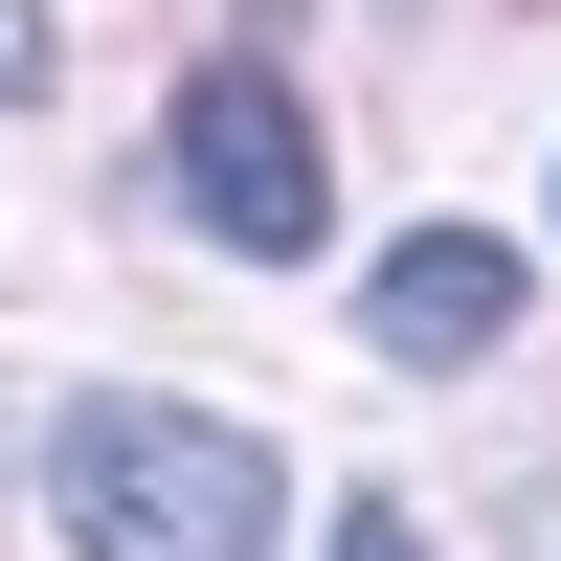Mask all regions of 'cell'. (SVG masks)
I'll list each match as a JSON object with an SVG mask.
<instances>
[{
	"label": "cell",
	"instance_id": "cell-1",
	"mask_svg": "<svg viewBox=\"0 0 561 561\" xmlns=\"http://www.w3.org/2000/svg\"><path fill=\"white\" fill-rule=\"evenodd\" d=\"M45 517L90 561H270V449L225 427V404H158V382H90L68 427H45Z\"/></svg>",
	"mask_w": 561,
	"mask_h": 561
},
{
	"label": "cell",
	"instance_id": "cell-2",
	"mask_svg": "<svg viewBox=\"0 0 561 561\" xmlns=\"http://www.w3.org/2000/svg\"><path fill=\"white\" fill-rule=\"evenodd\" d=\"M180 203H203L248 270H293L314 225H337V180H314V113H293L270 68H203V90H180Z\"/></svg>",
	"mask_w": 561,
	"mask_h": 561
},
{
	"label": "cell",
	"instance_id": "cell-3",
	"mask_svg": "<svg viewBox=\"0 0 561 561\" xmlns=\"http://www.w3.org/2000/svg\"><path fill=\"white\" fill-rule=\"evenodd\" d=\"M359 314H382V359H494L517 337V248H494V225H404Z\"/></svg>",
	"mask_w": 561,
	"mask_h": 561
},
{
	"label": "cell",
	"instance_id": "cell-4",
	"mask_svg": "<svg viewBox=\"0 0 561 561\" xmlns=\"http://www.w3.org/2000/svg\"><path fill=\"white\" fill-rule=\"evenodd\" d=\"M0 90H45V0H0Z\"/></svg>",
	"mask_w": 561,
	"mask_h": 561
},
{
	"label": "cell",
	"instance_id": "cell-5",
	"mask_svg": "<svg viewBox=\"0 0 561 561\" xmlns=\"http://www.w3.org/2000/svg\"><path fill=\"white\" fill-rule=\"evenodd\" d=\"M337 561H427V539H404V517H382V494H359V517H337Z\"/></svg>",
	"mask_w": 561,
	"mask_h": 561
}]
</instances>
